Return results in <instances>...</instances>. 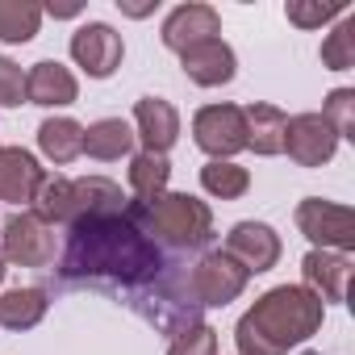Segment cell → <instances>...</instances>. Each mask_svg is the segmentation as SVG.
Segmentation results:
<instances>
[{
    "label": "cell",
    "mask_w": 355,
    "mask_h": 355,
    "mask_svg": "<svg viewBox=\"0 0 355 355\" xmlns=\"http://www.w3.org/2000/svg\"><path fill=\"white\" fill-rule=\"evenodd\" d=\"M163 268L159 247L146 239V230L125 214L84 218L67 234L63 251V276L67 280H113V284H146Z\"/></svg>",
    "instance_id": "1"
},
{
    "label": "cell",
    "mask_w": 355,
    "mask_h": 355,
    "mask_svg": "<svg viewBox=\"0 0 355 355\" xmlns=\"http://www.w3.org/2000/svg\"><path fill=\"white\" fill-rule=\"evenodd\" d=\"M326 305L301 284L268 288L234 326L239 355H288L309 334H318Z\"/></svg>",
    "instance_id": "2"
},
{
    "label": "cell",
    "mask_w": 355,
    "mask_h": 355,
    "mask_svg": "<svg viewBox=\"0 0 355 355\" xmlns=\"http://www.w3.org/2000/svg\"><path fill=\"white\" fill-rule=\"evenodd\" d=\"M130 218L167 247H205L214 239V214L193 193H163L146 205H130Z\"/></svg>",
    "instance_id": "3"
},
{
    "label": "cell",
    "mask_w": 355,
    "mask_h": 355,
    "mask_svg": "<svg viewBox=\"0 0 355 355\" xmlns=\"http://www.w3.org/2000/svg\"><path fill=\"white\" fill-rule=\"evenodd\" d=\"M297 230L313 243V251H338V255L355 251V214L338 201L305 197L297 205Z\"/></svg>",
    "instance_id": "4"
},
{
    "label": "cell",
    "mask_w": 355,
    "mask_h": 355,
    "mask_svg": "<svg viewBox=\"0 0 355 355\" xmlns=\"http://www.w3.org/2000/svg\"><path fill=\"white\" fill-rule=\"evenodd\" d=\"M0 255L9 263H21V268H46V263H55V230L34 209H21L5 222Z\"/></svg>",
    "instance_id": "5"
},
{
    "label": "cell",
    "mask_w": 355,
    "mask_h": 355,
    "mask_svg": "<svg viewBox=\"0 0 355 355\" xmlns=\"http://www.w3.org/2000/svg\"><path fill=\"white\" fill-rule=\"evenodd\" d=\"M193 142L214 159H234L247 150V117L239 105H205L193 117Z\"/></svg>",
    "instance_id": "6"
},
{
    "label": "cell",
    "mask_w": 355,
    "mask_h": 355,
    "mask_svg": "<svg viewBox=\"0 0 355 355\" xmlns=\"http://www.w3.org/2000/svg\"><path fill=\"white\" fill-rule=\"evenodd\" d=\"M284 150H288V159L301 163V167H322V163L334 159L338 134L330 130V121H326L322 113H297V117H288Z\"/></svg>",
    "instance_id": "7"
},
{
    "label": "cell",
    "mask_w": 355,
    "mask_h": 355,
    "mask_svg": "<svg viewBox=\"0 0 355 355\" xmlns=\"http://www.w3.org/2000/svg\"><path fill=\"white\" fill-rule=\"evenodd\" d=\"M125 46H121V34L105 21H88L71 34V59L92 76V80H109L121 63Z\"/></svg>",
    "instance_id": "8"
},
{
    "label": "cell",
    "mask_w": 355,
    "mask_h": 355,
    "mask_svg": "<svg viewBox=\"0 0 355 355\" xmlns=\"http://www.w3.org/2000/svg\"><path fill=\"white\" fill-rule=\"evenodd\" d=\"M247 280L251 276L226 251H209L193 268V297H197V305H230L234 297H243Z\"/></svg>",
    "instance_id": "9"
},
{
    "label": "cell",
    "mask_w": 355,
    "mask_h": 355,
    "mask_svg": "<svg viewBox=\"0 0 355 355\" xmlns=\"http://www.w3.org/2000/svg\"><path fill=\"white\" fill-rule=\"evenodd\" d=\"M247 276H259V272H272L276 259H280V234L263 222H239L230 234H226V247H222Z\"/></svg>",
    "instance_id": "10"
},
{
    "label": "cell",
    "mask_w": 355,
    "mask_h": 355,
    "mask_svg": "<svg viewBox=\"0 0 355 355\" xmlns=\"http://www.w3.org/2000/svg\"><path fill=\"white\" fill-rule=\"evenodd\" d=\"M218 34H222V17H218L214 5H180V9L167 13V21L159 30L163 46L175 51V55H184L189 46H201V42H209Z\"/></svg>",
    "instance_id": "11"
},
{
    "label": "cell",
    "mask_w": 355,
    "mask_h": 355,
    "mask_svg": "<svg viewBox=\"0 0 355 355\" xmlns=\"http://www.w3.org/2000/svg\"><path fill=\"white\" fill-rule=\"evenodd\" d=\"M134 125H138L134 138H142V150L150 155H167L175 138H180V113L163 96H142L134 105Z\"/></svg>",
    "instance_id": "12"
},
{
    "label": "cell",
    "mask_w": 355,
    "mask_h": 355,
    "mask_svg": "<svg viewBox=\"0 0 355 355\" xmlns=\"http://www.w3.org/2000/svg\"><path fill=\"white\" fill-rule=\"evenodd\" d=\"M301 276L322 305H338L347 301V280H351V255H338V251H309L301 259Z\"/></svg>",
    "instance_id": "13"
},
{
    "label": "cell",
    "mask_w": 355,
    "mask_h": 355,
    "mask_svg": "<svg viewBox=\"0 0 355 355\" xmlns=\"http://www.w3.org/2000/svg\"><path fill=\"white\" fill-rule=\"evenodd\" d=\"M180 67H184V76H189L193 84L218 88V84H230V80H234L239 59H234V51H230L222 38H209V42H201V46H189V51L180 55Z\"/></svg>",
    "instance_id": "14"
},
{
    "label": "cell",
    "mask_w": 355,
    "mask_h": 355,
    "mask_svg": "<svg viewBox=\"0 0 355 355\" xmlns=\"http://www.w3.org/2000/svg\"><path fill=\"white\" fill-rule=\"evenodd\" d=\"M80 96V84L76 76L55 63V59H42L26 71V101L30 105H42V109H59V105H71Z\"/></svg>",
    "instance_id": "15"
},
{
    "label": "cell",
    "mask_w": 355,
    "mask_h": 355,
    "mask_svg": "<svg viewBox=\"0 0 355 355\" xmlns=\"http://www.w3.org/2000/svg\"><path fill=\"white\" fill-rule=\"evenodd\" d=\"M105 214H125V197L105 175H88V180H71V226L84 218H105Z\"/></svg>",
    "instance_id": "16"
},
{
    "label": "cell",
    "mask_w": 355,
    "mask_h": 355,
    "mask_svg": "<svg viewBox=\"0 0 355 355\" xmlns=\"http://www.w3.org/2000/svg\"><path fill=\"white\" fill-rule=\"evenodd\" d=\"M243 117H247V146L255 155H280L284 150V130H288L284 109H276L268 101H255V105L243 109Z\"/></svg>",
    "instance_id": "17"
},
{
    "label": "cell",
    "mask_w": 355,
    "mask_h": 355,
    "mask_svg": "<svg viewBox=\"0 0 355 355\" xmlns=\"http://www.w3.org/2000/svg\"><path fill=\"white\" fill-rule=\"evenodd\" d=\"M38 146H42V155H46L51 163L67 167L71 159L84 155V125L71 121V117H46V121L38 125Z\"/></svg>",
    "instance_id": "18"
},
{
    "label": "cell",
    "mask_w": 355,
    "mask_h": 355,
    "mask_svg": "<svg viewBox=\"0 0 355 355\" xmlns=\"http://www.w3.org/2000/svg\"><path fill=\"white\" fill-rule=\"evenodd\" d=\"M130 150H134V130L121 117H101V121H92L84 130V155H92L101 163H113V159H121Z\"/></svg>",
    "instance_id": "19"
},
{
    "label": "cell",
    "mask_w": 355,
    "mask_h": 355,
    "mask_svg": "<svg viewBox=\"0 0 355 355\" xmlns=\"http://www.w3.org/2000/svg\"><path fill=\"white\" fill-rule=\"evenodd\" d=\"M167 180H171V163H167V155L138 150V155L130 159V189H134L138 205L163 197V193H167Z\"/></svg>",
    "instance_id": "20"
},
{
    "label": "cell",
    "mask_w": 355,
    "mask_h": 355,
    "mask_svg": "<svg viewBox=\"0 0 355 355\" xmlns=\"http://www.w3.org/2000/svg\"><path fill=\"white\" fill-rule=\"evenodd\" d=\"M46 318V293L42 288H9L0 297V326L5 330H34Z\"/></svg>",
    "instance_id": "21"
},
{
    "label": "cell",
    "mask_w": 355,
    "mask_h": 355,
    "mask_svg": "<svg viewBox=\"0 0 355 355\" xmlns=\"http://www.w3.org/2000/svg\"><path fill=\"white\" fill-rule=\"evenodd\" d=\"M42 26V5L34 0H0V42L21 46L38 34Z\"/></svg>",
    "instance_id": "22"
},
{
    "label": "cell",
    "mask_w": 355,
    "mask_h": 355,
    "mask_svg": "<svg viewBox=\"0 0 355 355\" xmlns=\"http://www.w3.org/2000/svg\"><path fill=\"white\" fill-rule=\"evenodd\" d=\"M201 189L209 197H222V201H239L247 189H251V171L239 167L234 159H209L201 167Z\"/></svg>",
    "instance_id": "23"
},
{
    "label": "cell",
    "mask_w": 355,
    "mask_h": 355,
    "mask_svg": "<svg viewBox=\"0 0 355 355\" xmlns=\"http://www.w3.org/2000/svg\"><path fill=\"white\" fill-rule=\"evenodd\" d=\"M322 63H326L330 71L355 67V17H351V13H343V21L326 34V42H322Z\"/></svg>",
    "instance_id": "24"
},
{
    "label": "cell",
    "mask_w": 355,
    "mask_h": 355,
    "mask_svg": "<svg viewBox=\"0 0 355 355\" xmlns=\"http://www.w3.org/2000/svg\"><path fill=\"white\" fill-rule=\"evenodd\" d=\"M347 13V5H322V0H288L284 5V17L293 21V26H301V30H322L326 21H334V17H343Z\"/></svg>",
    "instance_id": "25"
},
{
    "label": "cell",
    "mask_w": 355,
    "mask_h": 355,
    "mask_svg": "<svg viewBox=\"0 0 355 355\" xmlns=\"http://www.w3.org/2000/svg\"><path fill=\"white\" fill-rule=\"evenodd\" d=\"M322 117L330 121V130L338 138H355V88H334L326 96V109Z\"/></svg>",
    "instance_id": "26"
},
{
    "label": "cell",
    "mask_w": 355,
    "mask_h": 355,
    "mask_svg": "<svg viewBox=\"0 0 355 355\" xmlns=\"http://www.w3.org/2000/svg\"><path fill=\"white\" fill-rule=\"evenodd\" d=\"M167 355H218V330L193 322V326H184L180 334H175Z\"/></svg>",
    "instance_id": "27"
},
{
    "label": "cell",
    "mask_w": 355,
    "mask_h": 355,
    "mask_svg": "<svg viewBox=\"0 0 355 355\" xmlns=\"http://www.w3.org/2000/svg\"><path fill=\"white\" fill-rule=\"evenodd\" d=\"M0 105H26V71L5 55H0Z\"/></svg>",
    "instance_id": "28"
},
{
    "label": "cell",
    "mask_w": 355,
    "mask_h": 355,
    "mask_svg": "<svg viewBox=\"0 0 355 355\" xmlns=\"http://www.w3.org/2000/svg\"><path fill=\"white\" fill-rule=\"evenodd\" d=\"M117 9L130 13V17H146V13H155V5H121V0H117Z\"/></svg>",
    "instance_id": "29"
},
{
    "label": "cell",
    "mask_w": 355,
    "mask_h": 355,
    "mask_svg": "<svg viewBox=\"0 0 355 355\" xmlns=\"http://www.w3.org/2000/svg\"><path fill=\"white\" fill-rule=\"evenodd\" d=\"M46 13H51V17H76L80 5H46Z\"/></svg>",
    "instance_id": "30"
},
{
    "label": "cell",
    "mask_w": 355,
    "mask_h": 355,
    "mask_svg": "<svg viewBox=\"0 0 355 355\" xmlns=\"http://www.w3.org/2000/svg\"><path fill=\"white\" fill-rule=\"evenodd\" d=\"M0 280H5V255H0Z\"/></svg>",
    "instance_id": "31"
}]
</instances>
